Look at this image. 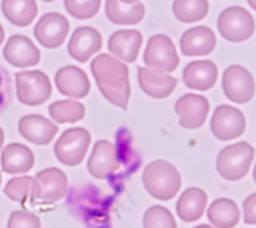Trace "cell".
<instances>
[{"instance_id": "22", "label": "cell", "mask_w": 256, "mask_h": 228, "mask_svg": "<svg viewBox=\"0 0 256 228\" xmlns=\"http://www.w3.org/2000/svg\"><path fill=\"white\" fill-rule=\"evenodd\" d=\"M34 165V155L29 147L20 143L7 145L1 154L2 170L8 174L26 173Z\"/></svg>"}, {"instance_id": "8", "label": "cell", "mask_w": 256, "mask_h": 228, "mask_svg": "<svg viewBox=\"0 0 256 228\" xmlns=\"http://www.w3.org/2000/svg\"><path fill=\"white\" fill-rule=\"evenodd\" d=\"M143 59L146 65L164 72L174 71L179 64L175 45L164 34H156L148 39Z\"/></svg>"}, {"instance_id": "17", "label": "cell", "mask_w": 256, "mask_h": 228, "mask_svg": "<svg viewBox=\"0 0 256 228\" xmlns=\"http://www.w3.org/2000/svg\"><path fill=\"white\" fill-rule=\"evenodd\" d=\"M18 130L27 141L37 145H46L52 141L58 132V127L44 116L30 114L19 120Z\"/></svg>"}, {"instance_id": "30", "label": "cell", "mask_w": 256, "mask_h": 228, "mask_svg": "<svg viewBox=\"0 0 256 228\" xmlns=\"http://www.w3.org/2000/svg\"><path fill=\"white\" fill-rule=\"evenodd\" d=\"M32 183L33 178L31 176L14 177L6 183L4 187V193L9 199L13 201L23 202L31 192Z\"/></svg>"}, {"instance_id": "25", "label": "cell", "mask_w": 256, "mask_h": 228, "mask_svg": "<svg viewBox=\"0 0 256 228\" xmlns=\"http://www.w3.org/2000/svg\"><path fill=\"white\" fill-rule=\"evenodd\" d=\"M207 216L216 228H233L239 221L240 212L233 200L219 198L211 203Z\"/></svg>"}, {"instance_id": "35", "label": "cell", "mask_w": 256, "mask_h": 228, "mask_svg": "<svg viewBox=\"0 0 256 228\" xmlns=\"http://www.w3.org/2000/svg\"><path fill=\"white\" fill-rule=\"evenodd\" d=\"M3 142H4V133H3V130L1 129V127H0V149L2 148Z\"/></svg>"}, {"instance_id": "24", "label": "cell", "mask_w": 256, "mask_h": 228, "mask_svg": "<svg viewBox=\"0 0 256 228\" xmlns=\"http://www.w3.org/2000/svg\"><path fill=\"white\" fill-rule=\"evenodd\" d=\"M105 13L107 18L114 24L134 25L143 19L145 8L141 2L124 4L119 0H106Z\"/></svg>"}, {"instance_id": "1", "label": "cell", "mask_w": 256, "mask_h": 228, "mask_svg": "<svg viewBox=\"0 0 256 228\" xmlns=\"http://www.w3.org/2000/svg\"><path fill=\"white\" fill-rule=\"evenodd\" d=\"M91 72L102 95L113 105L126 110L130 98L128 67L113 56L102 53L92 60Z\"/></svg>"}, {"instance_id": "6", "label": "cell", "mask_w": 256, "mask_h": 228, "mask_svg": "<svg viewBox=\"0 0 256 228\" xmlns=\"http://www.w3.org/2000/svg\"><path fill=\"white\" fill-rule=\"evenodd\" d=\"M17 97L23 104L37 106L46 102L52 86L45 73L39 70L23 71L15 74Z\"/></svg>"}, {"instance_id": "23", "label": "cell", "mask_w": 256, "mask_h": 228, "mask_svg": "<svg viewBox=\"0 0 256 228\" xmlns=\"http://www.w3.org/2000/svg\"><path fill=\"white\" fill-rule=\"evenodd\" d=\"M206 203V193L200 188L190 187L180 195L176 204V212L181 220L194 222L203 215Z\"/></svg>"}, {"instance_id": "34", "label": "cell", "mask_w": 256, "mask_h": 228, "mask_svg": "<svg viewBox=\"0 0 256 228\" xmlns=\"http://www.w3.org/2000/svg\"><path fill=\"white\" fill-rule=\"evenodd\" d=\"M244 223L256 225V192L250 194L243 202Z\"/></svg>"}, {"instance_id": "33", "label": "cell", "mask_w": 256, "mask_h": 228, "mask_svg": "<svg viewBox=\"0 0 256 228\" xmlns=\"http://www.w3.org/2000/svg\"><path fill=\"white\" fill-rule=\"evenodd\" d=\"M12 100V81L11 77L2 65H0V114L9 106Z\"/></svg>"}, {"instance_id": "39", "label": "cell", "mask_w": 256, "mask_h": 228, "mask_svg": "<svg viewBox=\"0 0 256 228\" xmlns=\"http://www.w3.org/2000/svg\"><path fill=\"white\" fill-rule=\"evenodd\" d=\"M194 228H213V227H211L210 225H207V224H201V225L195 226Z\"/></svg>"}, {"instance_id": "38", "label": "cell", "mask_w": 256, "mask_h": 228, "mask_svg": "<svg viewBox=\"0 0 256 228\" xmlns=\"http://www.w3.org/2000/svg\"><path fill=\"white\" fill-rule=\"evenodd\" d=\"M120 2L124 3V4H132V3H135V2H138L139 0H119Z\"/></svg>"}, {"instance_id": "13", "label": "cell", "mask_w": 256, "mask_h": 228, "mask_svg": "<svg viewBox=\"0 0 256 228\" xmlns=\"http://www.w3.org/2000/svg\"><path fill=\"white\" fill-rule=\"evenodd\" d=\"M175 111L179 116V124L183 128L197 129L207 118L209 102L202 95L188 93L176 101Z\"/></svg>"}, {"instance_id": "20", "label": "cell", "mask_w": 256, "mask_h": 228, "mask_svg": "<svg viewBox=\"0 0 256 228\" xmlns=\"http://www.w3.org/2000/svg\"><path fill=\"white\" fill-rule=\"evenodd\" d=\"M218 76L216 65L210 60H196L188 63L183 70L185 85L194 90L206 91L214 86Z\"/></svg>"}, {"instance_id": "18", "label": "cell", "mask_w": 256, "mask_h": 228, "mask_svg": "<svg viewBox=\"0 0 256 228\" xmlns=\"http://www.w3.org/2000/svg\"><path fill=\"white\" fill-rule=\"evenodd\" d=\"M216 45L214 32L206 26H196L186 30L180 39V50L185 56H205Z\"/></svg>"}, {"instance_id": "27", "label": "cell", "mask_w": 256, "mask_h": 228, "mask_svg": "<svg viewBox=\"0 0 256 228\" xmlns=\"http://www.w3.org/2000/svg\"><path fill=\"white\" fill-rule=\"evenodd\" d=\"M207 0H174L172 10L174 16L183 23L202 20L208 13Z\"/></svg>"}, {"instance_id": "19", "label": "cell", "mask_w": 256, "mask_h": 228, "mask_svg": "<svg viewBox=\"0 0 256 228\" xmlns=\"http://www.w3.org/2000/svg\"><path fill=\"white\" fill-rule=\"evenodd\" d=\"M54 80L59 92L72 98H83L90 90V82L86 73L76 66L69 65L59 69Z\"/></svg>"}, {"instance_id": "5", "label": "cell", "mask_w": 256, "mask_h": 228, "mask_svg": "<svg viewBox=\"0 0 256 228\" xmlns=\"http://www.w3.org/2000/svg\"><path fill=\"white\" fill-rule=\"evenodd\" d=\"M91 142L90 133L81 127L67 129L62 133L54 145V153L57 159L67 165L80 164Z\"/></svg>"}, {"instance_id": "29", "label": "cell", "mask_w": 256, "mask_h": 228, "mask_svg": "<svg viewBox=\"0 0 256 228\" xmlns=\"http://www.w3.org/2000/svg\"><path fill=\"white\" fill-rule=\"evenodd\" d=\"M143 228H176L171 212L160 205L148 208L143 217Z\"/></svg>"}, {"instance_id": "15", "label": "cell", "mask_w": 256, "mask_h": 228, "mask_svg": "<svg viewBox=\"0 0 256 228\" xmlns=\"http://www.w3.org/2000/svg\"><path fill=\"white\" fill-rule=\"evenodd\" d=\"M102 46L100 33L93 27L81 26L77 28L68 43V52L72 58L79 62H86Z\"/></svg>"}, {"instance_id": "32", "label": "cell", "mask_w": 256, "mask_h": 228, "mask_svg": "<svg viewBox=\"0 0 256 228\" xmlns=\"http://www.w3.org/2000/svg\"><path fill=\"white\" fill-rule=\"evenodd\" d=\"M7 228H41V223L34 213L17 210L10 214Z\"/></svg>"}, {"instance_id": "3", "label": "cell", "mask_w": 256, "mask_h": 228, "mask_svg": "<svg viewBox=\"0 0 256 228\" xmlns=\"http://www.w3.org/2000/svg\"><path fill=\"white\" fill-rule=\"evenodd\" d=\"M254 154V148L245 141L228 145L219 152L216 169L228 181L240 180L249 171Z\"/></svg>"}, {"instance_id": "14", "label": "cell", "mask_w": 256, "mask_h": 228, "mask_svg": "<svg viewBox=\"0 0 256 228\" xmlns=\"http://www.w3.org/2000/svg\"><path fill=\"white\" fill-rule=\"evenodd\" d=\"M4 58L13 66L24 68L38 64L40 52L34 43L26 36H11L3 49Z\"/></svg>"}, {"instance_id": "21", "label": "cell", "mask_w": 256, "mask_h": 228, "mask_svg": "<svg viewBox=\"0 0 256 228\" xmlns=\"http://www.w3.org/2000/svg\"><path fill=\"white\" fill-rule=\"evenodd\" d=\"M142 34L137 30H118L108 40L109 51L125 62L136 60L142 45Z\"/></svg>"}, {"instance_id": "11", "label": "cell", "mask_w": 256, "mask_h": 228, "mask_svg": "<svg viewBox=\"0 0 256 228\" xmlns=\"http://www.w3.org/2000/svg\"><path fill=\"white\" fill-rule=\"evenodd\" d=\"M120 167L117 147L107 140L97 141L87 162L90 175L97 179H105Z\"/></svg>"}, {"instance_id": "4", "label": "cell", "mask_w": 256, "mask_h": 228, "mask_svg": "<svg viewBox=\"0 0 256 228\" xmlns=\"http://www.w3.org/2000/svg\"><path fill=\"white\" fill-rule=\"evenodd\" d=\"M217 27L224 39L231 42H242L252 36L255 24L248 10L240 6H231L220 13Z\"/></svg>"}, {"instance_id": "37", "label": "cell", "mask_w": 256, "mask_h": 228, "mask_svg": "<svg viewBox=\"0 0 256 228\" xmlns=\"http://www.w3.org/2000/svg\"><path fill=\"white\" fill-rule=\"evenodd\" d=\"M248 4L256 11V0H247Z\"/></svg>"}, {"instance_id": "28", "label": "cell", "mask_w": 256, "mask_h": 228, "mask_svg": "<svg viewBox=\"0 0 256 228\" xmlns=\"http://www.w3.org/2000/svg\"><path fill=\"white\" fill-rule=\"evenodd\" d=\"M49 114L57 123H75L85 115V107L75 100H61L49 106Z\"/></svg>"}, {"instance_id": "16", "label": "cell", "mask_w": 256, "mask_h": 228, "mask_svg": "<svg viewBox=\"0 0 256 228\" xmlns=\"http://www.w3.org/2000/svg\"><path fill=\"white\" fill-rule=\"evenodd\" d=\"M137 77L143 92L156 99L168 97L174 91L177 85L176 78L164 73V71L161 70L138 67Z\"/></svg>"}, {"instance_id": "40", "label": "cell", "mask_w": 256, "mask_h": 228, "mask_svg": "<svg viewBox=\"0 0 256 228\" xmlns=\"http://www.w3.org/2000/svg\"><path fill=\"white\" fill-rule=\"evenodd\" d=\"M253 178H254V180H255V182H256V164H255L254 169H253Z\"/></svg>"}, {"instance_id": "2", "label": "cell", "mask_w": 256, "mask_h": 228, "mask_svg": "<svg viewBox=\"0 0 256 228\" xmlns=\"http://www.w3.org/2000/svg\"><path fill=\"white\" fill-rule=\"evenodd\" d=\"M142 180L146 191L154 198L167 201L176 196L181 187L178 170L166 160L150 162L143 171Z\"/></svg>"}, {"instance_id": "42", "label": "cell", "mask_w": 256, "mask_h": 228, "mask_svg": "<svg viewBox=\"0 0 256 228\" xmlns=\"http://www.w3.org/2000/svg\"><path fill=\"white\" fill-rule=\"evenodd\" d=\"M0 185H1V173H0Z\"/></svg>"}, {"instance_id": "26", "label": "cell", "mask_w": 256, "mask_h": 228, "mask_svg": "<svg viewBox=\"0 0 256 228\" xmlns=\"http://www.w3.org/2000/svg\"><path fill=\"white\" fill-rule=\"evenodd\" d=\"M2 12L16 26H28L37 15L35 0H2Z\"/></svg>"}, {"instance_id": "7", "label": "cell", "mask_w": 256, "mask_h": 228, "mask_svg": "<svg viewBox=\"0 0 256 228\" xmlns=\"http://www.w3.org/2000/svg\"><path fill=\"white\" fill-rule=\"evenodd\" d=\"M68 181L65 173L56 167L46 168L33 178L30 192L31 200L55 202L62 199L67 192Z\"/></svg>"}, {"instance_id": "9", "label": "cell", "mask_w": 256, "mask_h": 228, "mask_svg": "<svg viewBox=\"0 0 256 228\" xmlns=\"http://www.w3.org/2000/svg\"><path fill=\"white\" fill-rule=\"evenodd\" d=\"M244 114L231 105L218 106L212 115L210 128L212 134L219 140L228 141L241 136L245 130Z\"/></svg>"}, {"instance_id": "31", "label": "cell", "mask_w": 256, "mask_h": 228, "mask_svg": "<svg viewBox=\"0 0 256 228\" xmlns=\"http://www.w3.org/2000/svg\"><path fill=\"white\" fill-rule=\"evenodd\" d=\"M67 12L77 19H89L96 15L101 0H64Z\"/></svg>"}, {"instance_id": "41", "label": "cell", "mask_w": 256, "mask_h": 228, "mask_svg": "<svg viewBox=\"0 0 256 228\" xmlns=\"http://www.w3.org/2000/svg\"><path fill=\"white\" fill-rule=\"evenodd\" d=\"M43 1H46V2H51V1H54V0H43Z\"/></svg>"}, {"instance_id": "10", "label": "cell", "mask_w": 256, "mask_h": 228, "mask_svg": "<svg viewBox=\"0 0 256 228\" xmlns=\"http://www.w3.org/2000/svg\"><path fill=\"white\" fill-rule=\"evenodd\" d=\"M222 87L225 96L238 104L249 102L255 91L251 73L240 65H231L225 69L222 76Z\"/></svg>"}, {"instance_id": "12", "label": "cell", "mask_w": 256, "mask_h": 228, "mask_svg": "<svg viewBox=\"0 0 256 228\" xmlns=\"http://www.w3.org/2000/svg\"><path fill=\"white\" fill-rule=\"evenodd\" d=\"M68 31V20L63 15L55 12L44 14L34 27V35L38 42L50 49L61 46Z\"/></svg>"}, {"instance_id": "36", "label": "cell", "mask_w": 256, "mask_h": 228, "mask_svg": "<svg viewBox=\"0 0 256 228\" xmlns=\"http://www.w3.org/2000/svg\"><path fill=\"white\" fill-rule=\"evenodd\" d=\"M3 39H4V30H3L2 25L0 24V45L3 42Z\"/></svg>"}]
</instances>
